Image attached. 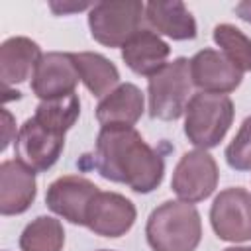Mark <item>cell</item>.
Listing matches in <instances>:
<instances>
[{"mask_svg":"<svg viewBox=\"0 0 251 251\" xmlns=\"http://www.w3.org/2000/svg\"><path fill=\"white\" fill-rule=\"evenodd\" d=\"M39 59L41 49L29 37L16 35L6 39L0 45V78L4 90H8L12 84L24 82L29 75H33Z\"/></svg>","mask_w":251,"mask_h":251,"instance_id":"15","label":"cell"},{"mask_svg":"<svg viewBox=\"0 0 251 251\" xmlns=\"http://www.w3.org/2000/svg\"><path fill=\"white\" fill-rule=\"evenodd\" d=\"M80 76L71 53H43L31 75V90L41 100H55L75 92Z\"/></svg>","mask_w":251,"mask_h":251,"instance_id":"10","label":"cell"},{"mask_svg":"<svg viewBox=\"0 0 251 251\" xmlns=\"http://www.w3.org/2000/svg\"><path fill=\"white\" fill-rule=\"evenodd\" d=\"M135 206L118 192H98L86 212V227L102 237H122L135 222Z\"/></svg>","mask_w":251,"mask_h":251,"instance_id":"11","label":"cell"},{"mask_svg":"<svg viewBox=\"0 0 251 251\" xmlns=\"http://www.w3.org/2000/svg\"><path fill=\"white\" fill-rule=\"evenodd\" d=\"M224 251H251V247H227Z\"/></svg>","mask_w":251,"mask_h":251,"instance_id":"24","label":"cell"},{"mask_svg":"<svg viewBox=\"0 0 251 251\" xmlns=\"http://www.w3.org/2000/svg\"><path fill=\"white\" fill-rule=\"evenodd\" d=\"M192 76H190V61L178 57L167 63L157 75L149 78V116L173 122L178 120L190 102Z\"/></svg>","mask_w":251,"mask_h":251,"instance_id":"5","label":"cell"},{"mask_svg":"<svg viewBox=\"0 0 251 251\" xmlns=\"http://www.w3.org/2000/svg\"><path fill=\"white\" fill-rule=\"evenodd\" d=\"M2 118H4V141H2V149H6L8 147V143L12 141V135H14V139H16V126H14V118H12V114L8 112V110H4L2 112Z\"/></svg>","mask_w":251,"mask_h":251,"instance_id":"22","label":"cell"},{"mask_svg":"<svg viewBox=\"0 0 251 251\" xmlns=\"http://www.w3.org/2000/svg\"><path fill=\"white\" fill-rule=\"evenodd\" d=\"M153 251H194L202 239L198 210L182 200H167L157 206L145 226Z\"/></svg>","mask_w":251,"mask_h":251,"instance_id":"3","label":"cell"},{"mask_svg":"<svg viewBox=\"0 0 251 251\" xmlns=\"http://www.w3.org/2000/svg\"><path fill=\"white\" fill-rule=\"evenodd\" d=\"M210 224L216 235L224 241L251 239V192L239 186L222 190L210 208Z\"/></svg>","mask_w":251,"mask_h":251,"instance_id":"8","label":"cell"},{"mask_svg":"<svg viewBox=\"0 0 251 251\" xmlns=\"http://www.w3.org/2000/svg\"><path fill=\"white\" fill-rule=\"evenodd\" d=\"M184 135L200 149L216 147L233 122V102L227 94H192L184 112Z\"/></svg>","mask_w":251,"mask_h":251,"instance_id":"4","label":"cell"},{"mask_svg":"<svg viewBox=\"0 0 251 251\" xmlns=\"http://www.w3.org/2000/svg\"><path fill=\"white\" fill-rule=\"evenodd\" d=\"M145 20V4L137 0L98 2L88 12V27L92 37L106 47H124Z\"/></svg>","mask_w":251,"mask_h":251,"instance_id":"6","label":"cell"},{"mask_svg":"<svg viewBox=\"0 0 251 251\" xmlns=\"http://www.w3.org/2000/svg\"><path fill=\"white\" fill-rule=\"evenodd\" d=\"M214 41L226 55V59L241 73L251 71V37L231 24H220L214 27Z\"/></svg>","mask_w":251,"mask_h":251,"instance_id":"20","label":"cell"},{"mask_svg":"<svg viewBox=\"0 0 251 251\" xmlns=\"http://www.w3.org/2000/svg\"><path fill=\"white\" fill-rule=\"evenodd\" d=\"M35 173L18 159H8L0 165V212L16 216L25 212L35 200Z\"/></svg>","mask_w":251,"mask_h":251,"instance_id":"13","label":"cell"},{"mask_svg":"<svg viewBox=\"0 0 251 251\" xmlns=\"http://www.w3.org/2000/svg\"><path fill=\"white\" fill-rule=\"evenodd\" d=\"M169 55H171L169 43L163 41L151 29L137 31L122 47V59H124V63L135 75H143V76H149V78L153 75H157L167 65V57Z\"/></svg>","mask_w":251,"mask_h":251,"instance_id":"14","label":"cell"},{"mask_svg":"<svg viewBox=\"0 0 251 251\" xmlns=\"http://www.w3.org/2000/svg\"><path fill=\"white\" fill-rule=\"evenodd\" d=\"M241 75L243 73L216 49H202L190 59L192 84L198 86L200 92L227 94L241 84Z\"/></svg>","mask_w":251,"mask_h":251,"instance_id":"12","label":"cell"},{"mask_svg":"<svg viewBox=\"0 0 251 251\" xmlns=\"http://www.w3.org/2000/svg\"><path fill=\"white\" fill-rule=\"evenodd\" d=\"M145 20L153 29H157V33H163L171 39L184 41L196 37L194 16L178 0L145 4Z\"/></svg>","mask_w":251,"mask_h":251,"instance_id":"17","label":"cell"},{"mask_svg":"<svg viewBox=\"0 0 251 251\" xmlns=\"http://www.w3.org/2000/svg\"><path fill=\"white\" fill-rule=\"evenodd\" d=\"M71 55L78 71V76L84 82V86L90 90V94L104 98L114 90V86L120 80V73L112 61H108L100 53H90V51H80Z\"/></svg>","mask_w":251,"mask_h":251,"instance_id":"18","label":"cell"},{"mask_svg":"<svg viewBox=\"0 0 251 251\" xmlns=\"http://www.w3.org/2000/svg\"><path fill=\"white\" fill-rule=\"evenodd\" d=\"M226 161L235 171H251V116L243 120L235 137L226 147Z\"/></svg>","mask_w":251,"mask_h":251,"instance_id":"21","label":"cell"},{"mask_svg":"<svg viewBox=\"0 0 251 251\" xmlns=\"http://www.w3.org/2000/svg\"><path fill=\"white\" fill-rule=\"evenodd\" d=\"M78 114L80 100L76 92L55 100H41L35 114L24 122L14 139L16 159L33 173L51 169L65 147V133L75 126Z\"/></svg>","mask_w":251,"mask_h":251,"instance_id":"2","label":"cell"},{"mask_svg":"<svg viewBox=\"0 0 251 251\" xmlns=\"http://www.w3.org/2000/svg\"><path fill=\"white\" fill-rule=\"evenodd\" d=\"M100 251H110V249H100Z\"/></svg>","mask_w":251,"mask_h":251,"instance_id":"25","label":"cell"},{"mask_svg":"<svg viewBox=\"0 0 251 251\" xmlns=\"http://www.w3.org/2000/svg\"><path fill=\"white\" fill-rule=\"evenodd\" d=\"M235 14H237L241 20H245V22L251 24V0H243V2H239V4L235 6Z\"/></svg>","mask_w":251,"mask_h":251,"instance_id":"23","label":"cell"},{"mask_svg":"<svg viewBox=\"0 0 251 251\" xmlns=\"http://www.w3.org/2000/svg\"><path fill=\"white\" fill-rule=\"evenodd\" d=\"M143 114V94L131 84L124 82L106 94L96 106V120L102 126H131Z\"/></svg>","mask_w":251,"mask_h":251,"instance_id":"16","label":"cell"},{"mask_svg":"<svg viewBox=\"0 0 251 251\" xmlns=\"http://www.w3.org/2000/svg\"><path fill=\"white\" fill-rule=\"evenodd\" d=\"M78 165L139 194L153 192L165 175L163 157L131 126H102L94 151L82 155Z\"/></svg>","mask_w":251,"mask_h":251,"instance_id":"1","label":"cell"},{"mask_svg":"<svg viewBox=\"0 0 251 251\" xmlns=\"http://www.w3.org/2000/svg\"><path fill=\"white\" fill-rule=\"evenodd\" d=\"M65 245V229L59 220L39 216L29 222L20 235L22 251H61Z\"/></svg>","mask_w":251,"mask_h":251,"instance_id":"19","label":"cell"},{"mask_svg":"<svg viewBox=\"0 0 251 251\" xmlns=\"http://www.w3.org/2000/svg\"><path fill=\"white\" fill-rule=\"evenodd\" d=\"M98 192L100 190L92 180L80 175H65L49 184L45 194V204L51 212H55L63 220L84 226L88 206Z\"/></svg>","mask_w":251,"mask_h":251,"instance_id":"9","label":"cell"},{"mask_svg":"<svg viewBox=\"0 0 251 251\" xmlns=\"http://www.w3.org/2000/svg\"><path fill=\"white\" fill-rule=\"evenodd\" d=\"M218 165L210 153L204 149L186 151L175 167L171 188L173 192L188 204L206 200L218 184Z\"/></svg>","mask_w":251,"mask_h":251,"instance_id":"7","label":"cell"}]
</instances>
